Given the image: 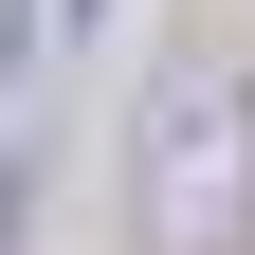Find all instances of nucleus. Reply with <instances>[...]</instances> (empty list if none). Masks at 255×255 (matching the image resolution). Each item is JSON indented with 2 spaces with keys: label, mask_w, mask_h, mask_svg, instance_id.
Segmentation results:
<instances>
[{
  "label": "nucleus",
  "mask_w": 255,
  "mask_h": 255,
  "mask_svg": "<svg viewBox=\"0 0 255 255\" xmlns=\"http://www.w3.org/2000/svg\"><path fill=\"white\" fill-rule=\"evenodd\" d=\"M237 182H255L237 91H182V110L146 128V219H164V255H219V237H237Z\"/></svg>",
  "instance_id": "obj_1"
}]
</instances>
